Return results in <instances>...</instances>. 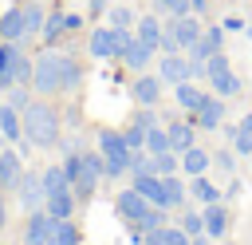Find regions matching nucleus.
Instances as JSON below:
<instances>
[{
  "label": "nucleus",
  "instance_id": "nucleus-1",
  "mask_svg": "<svg viewBox=\"0 0 252 245\" xmlns=\"http://www.w3.org/2000/svg\"><path fill=\"white\" fill-rule=\"evenodd\" d=\"M79 83H83V67L75 55L43 51L32 63V91H39V95H71V91H79Z\"/></svg>",
  "mask_w": 252,
  "mask_h": 245
},
{
  "label": "nucleus",
  "instance_id": "nucleus-2",
  "mask_svg": "<svg viewBox=\"0 0 252 245\" xmlns=\"http://www.w3.org/2000/svg\"><path fill=\"white\" fill-rule=\"evenodd\" d=\"M63 170L71 174V190H75V198H79V202L94 198L98 182L106 178V162H102V154H98V150H71V154L63 158Z\"/></svg>",
  "mask_w": 252,
  "mask_h": 245
},
{
  "label": "nucleus",
  "instance_id": "nucleus-3",
  "mask_svg": "<svg viewBox=\"0 0 252 245\" xmlns=\"http://www.w3.org/2000/svg\"><path fill=\"white\" fill-rule=\"evenodd\" d=\"M20 122H24V138L32 146H55L59 142V111L51 103H28L20 111Z\"/></svg>",
  "mask_w": 252,
  "mask_h": 245
},
{
  "label": "nucleus",
  "instance_id": "nucleus-4",
  "mask_svg": "<svg viewBox=\"0 0 252 245\" xmlns=\"http://www.w3.org/2000/svg\"><path fill=\"white\" fill-rule=\"evenodd\" d=\"M98 154H102V162H106V178H122V174H130V142H126V134L122 130H110V126H102L98 130Z\"/></svg>",
  "mask_w": 252,
  "mask_h": 245
},
{
  "label": "nucleus",
  "instance_id": "nucleus-5",
  "mask_svg": "<svg viewBox=\"0 0 252 245\" xmlns=\"http://www.w3.org/2000/svg\"><path fill=\"white\" fill-rule=\"evenodd\" d=\"M201 32H205V24H201L193 12L173 16V20L165 24V32H161V51H189V47L201 40Z\"/></svg>",
  "mask_w": 252,
  "mask_h": 245
},
{
  "label": "nucleus",
  "instance_id": "nucleus-6",
  "mask_svg": "<svg viewBox=\"0 0 252 245\" xmlns=\"http://www.w3.org/2000/svg\"><path fill=\"white\" fill-rule=\"evenodd\" d=\"M205 79L213 83V91H220V99L240 95V75L232 71V63H228L224 51H213V55L205 59Z\"/></svg>",
  "mask_w": 252,
  "mask_h": 245
},
{
  "label": "nucleus",
  "instance_id": "nucleus-7",
  "mask_svg": "<svg viewBox=\"0 0 252 245\" xmlns=\"http://www.w3.org/2000/svg\"><path fill=\"white\" fill-rule=\"evenodd\" d=\"M150 198H142L134 186H126V190H118V198H114V213L130 225V229H138L142 221H146V213H150Z\"/></svg>",
  "mask_w": 252,
  "mask_h": 245
},
{
  "label": "nucleus",
  "instance_id": "nucleus-8",
  "mask_svg": "<svg viewBox=\"0 0 252 245\" xmlns=\"http://www.w3.org/2000/svg\"><path fill=\"white\" fill-rule=\"evenodd\" d=\"M189 119H193L197 130H220V122H224V99L220 95H205V103Z\"/></svg>",
  "mask_w": 252,
  "mask_h": 245
},
{
  "label": "nucleus",
  "instance_id": "nucleus-9",
  "mask_svg": "<svg viewBox=\"0 0 252 245\" xmlns=\"http://www.w3.org/2000/svg\"><path fill=\"white\" fill-rule=\"evenodd\" d=\"M51 229H55V217H51L43 205H39V209H28V221H24V241H28V245H47Z\"/></svg>",
  "mask_w": 252,
  "mask_h": 245
},
{
  "label": "nucleus",
  "instance_id": "nucleus-10",
  "mask_svg": "<svg viewBox=\"0 0 252 245\" xmlns=\"http://www.w3.org/2000/svg\"><path fill=\"white\" fill-rule=\"evenodd\" d=\"M16 83H32V59L12 43V59H8V67H4V75H0V87L8 91V87H16Z\"/></svg>",
  "mask_w": 252,
  "mask_h": 245
},
{
  "label": "nucleus",
  "instance_id": "nucleus-11",
  "mask_svg": "<svg viewBox=\"0 0 252 245\" xmlns=\"http://www.w3.org/2000/svg\"><path fill=\"white\" fill-rule=\"evenodd\" d=\"M158 75H161V83H181V79H189V55H185V51H165V55L158 59Z\"/></svg>",
  "mask_w": 252,
  "mask_h": 245
},
{
  "label": "nucleus",
  "instance_id": "nucleus-12",
  "mask_svg": "<svg viewBox=\"0 0 252 245\" xmlns=\"http://www.w3.org/2000/svg\"><path fill=\"white\" fill-rule=\"evenodd\" d=\"M16 202H20L24 209H39V205H43V178L32 174V170H24V178H20V186H16Z\"/></svg>",
  "mask_w": 252,
  "mask_h": 245
},
{
  "label": "nucleus",
  "instance_id": "nucleus-13",
  "mask_svg": "<svg viewBox=\"0 0 252 245\" xmlns=\"http://www.w3.org/2000/svg\"><path fill=\"white\" fill-rule=\"evenodd\" d=\"M87 47H91L94 59H118V36H114V28L110 24L106 28H94L91 40H87Z\"/></svg>",
  "mask_w": 252,
  "mask_h": 245
},
{
  "label": "nucleus",
  "instance_id": "nucleus-14",
  "mask_svg": "<svg viewBox=\"0 0 252 245\" xmlns=\"http://www.w3.org/2000/svg\"><path fill=\"white\" fill-rule=\"evenodd\" d=\"M130 95H134L138 107H158V99H161V75H138L134 87H130Z\"/></svg>",
  "mask_w": 252,
  "mask_h": 245
},
{
  "label": "nucleus",
  "instance_id": "nucleus-15",
  "mask_svg": "<svg viewBox=\"0 0 252 245\" xmlns=\"http://www.w3.org/2000/svg\"><path fill=\"white\" fill-rule=\"evenodd\" d=\"M201 217H205V233H209L213 241H220V237H224V229H228V221H232L224 202H209V205L201 209Z\"/></svg>",
  "mask_w": 252,
  "mask_h": 245
},
{
  "label": "nucleus",
  "instance_id": "nucleus-16",
  "mask_svg": "<svg viewBox=\"0 0 252 245\" xmlns=\"http://www.w3.org/2000/svg\"><path fill=\"white\" fill-rule=\"evenodd\" d=\"M20 178H24V158L16 150H0V190H12L16 194Z\"/></svg>",
  "mask_w": 252,
  "mask_h": 245
},
{
  "label": "nucleus",
  "instance_id": "nucleus-17",
  "mask_svg": "<svg viewBox=\"0 0 252 245\" xmlns=\"http://www.w3.org/2000/svg\"><path fill=\"white\" fill-rule=\"evenodd\" d=\"M24 36H28V24H24V4H16V8H8V12L0 16V40L20 43Z\"/></svg>",
  "mask_w": 252,
  "mask_h": 245
},
{
  "label": "nucleus",
  "instance_id": "nucleus-18",
  "mask_svg": "<svg viewBox=\"0 0 252 245\" xmlns=\"http://www.w3.org/2000/svg\"><path fill=\"white\" fill-rule=\"evenodd\" d=\"M118 59H122L130 71H146V67H150V59H154V47H150V43H142V40L134 36V40L122 47V55H118Z\"/></svg>",
  "mask_w": 252,
  "mask_h": 245
},
{
  "label": "nucleus",
  "instance_id": "nucleus-19",
  "mask_svg": "<svg viewBox=\"0 0 252 245\" xmlns=\"http://www.w3.org/2000/svg\"><path fill=\"white\" fill-rule=\"evenodd\" d=\"M173 99H177V107H181L185 115H193V111L205 103V91H201L193 79H181V83H173Z\"/></svg>",
  "mask_w": 252,
  "mask_h": 245
},
{
  "label": "nucleus",
  "instance_id": "nucleus-20",
  "mask_svg": "<svg viewBox=\"0 0 252 245\" xmlns=\"http://www.w3.org/2000/svg\"><path fill=\"white\" fill-rule=\"evenodd\" d=\"M130 186H134V190H138L142 198H150L154 205H165V190H161V174H154V170H150V174H134V182H130Z\"/></svg>",
  "mask_w": 252,
  "mask_h": 245
},
{
  "label": "nucleus",
  "instance_id": "nucleus-21",
  "mask_svg": "<svg viewBox=\"0 0 252 245\" xmlns=\"http://www.w3.org/2000/svg\"><path fill=\"white\" fill-rule=\"evenodd\" d=\"M161 32H165V24H161L158 16H142V20L134 24V36H138L142 43H150L154 51H161Z\"/></svg>",
  "mask_w": 252,
  "mask_h": 245
},
{
  "label": "nucleus",
  "instance_id": "nucleus-22",
  "mask_svg": "<svg viewBox=\"0 0 252 245\" xmlns=\"http://www.w3.org/2000/svg\"><path fill=\"white\" fill-rule=\"evenodd\" d=\"M165 134H169V150H177V154L189 150V146L197 142V126H193V119H189V122H169Z\"/></svg>",
  "mask_w": 252,
  "mask_h": 245
},
{
  "label": "nucleus",
  "instance_id": "nucleus-23",
  "mask_svg": "<svg viewBox=\"0 0 252 245\" xmlns=\"http://www.w3.org/2000/svg\"><path fill=\"white\" fill-rule=\"evenodd\" d=\"M209 166H213V154H209V150H201L197 142H193L189 150H181V170H185L189 178H193V174H205Z\"/></svg>",
  "mask_w": 252,
  "mask_h": 245
},
{
  "label": "nucleus",
  "instance_id": "nucleus-24",
  "mask_svg": "<svg viewBox=\"0 0 252 245\" xmlns=\"http://www.w3.org/2000/svg\"><path fill=\"white\" fill-rule=\"evenodd\" d=\"M75 190H63V194H47L43 198V209L51 213V217H75Z\"/></svg>",
  "mask_w": 252,
  "mask_h": 245
},
{
  "label": "nucleus",
  "instance_id": "nucleus-25",
  "mask_svg": "<svg viewBox=\"0 0 252 245\" xmlns=\"http://www.w3.org/2000/svg\"><path fill=\"white\" fill-rule=\"evenodd\" d=\"M83 237H79V225L71 221V217H55V229H51V237H47V245H79Z\"/></svg>",
  "mask_w": 252,
  "mask_h": 245
},
{
  "label": "nucleus",
  "instance_id": "nucleus-26",
  "mask_svg": "<svg viewBox=\"0 0 252 245\" xmlns=\"http://www.w3.org/2000/svg\"><path fill=\"white\" fill-rule=\"evenodd\" d=\"M39 178H43V198H47V194H63V190H71V174H67L63 166H47Z\"/></svg>",
  "mask_w": 252,
  "mask_h": 245
},
{
  "label": "nucleus",
  "instance_id": "nucleus-27",
  "mask_svg": "<svg viewBox=\"0 0 252 245\" xmlns=\"http://www.w3.org/2000/svg\"><path fill=\"white\" fill-rule=\"evenodd\" d=\"M189 194H193L201 205H209V202H220V190H217V186H213L205 174H193V178H189Z\"/></svg>",
  "mask_w": 252,
  "mask_h": 245
},
{
  "label": "nucleus",
  "instance_id": "nucleus-28",
  "mask_svg": "<svg viewBox=\"0 0 252 245\" xmlns=\"http://www.w3.org/2000/svg\"><path fill=\"white\" fill-rule=\"evenodd\" d=\"M161 190H165V209H177L185 202V182L177 174H161Z\"/></svg>",
  "mask_w": 252,
  "mask_h": 245
},
{
  "label": "nucleus",
  "instance_id": "nucleus-29",
  "mask_svg": "<svg viewBox=\"0 0 252 245\" xmlns=\"http://www.w3.org/2000/svg\"><path fill=\"white\" fill-rule=\"evenodd\" d=\"M0 134L4 138H24V122H20V111L16 107H0Z\"/></svg>",
  "mask_w": 252,
  "mask_h": 245
},
{
  "label": "nucleus",
  "instance_id": "nucleus-30",
  "mask_svg": "<svg viewBox=\"0 0 252 245\" xmlns=\"http://www.w3.org/2000/svg\"><path fill=\"white\" fill-rule=\"evenodd\" d=\"M177 170H181V154H177V150L154 154V174H177Z\"/></svg>",
  "mask_w": 252,
  "mask_h": 245
},
{
  "label": "nucleus",
  "instance_id": "nucleus-31",
  "mask_svg": "<svg viewBox=\"0 0 252 245\" xmlns=\"http://www.w3.org/2000/svg\"><path fill=\"white\" fill-rule=\"evenodd\" d=\"M24 24H28V36L43 32V8H39V0H28L24 4Z\"/></svg>",
  "mask_w": 252,
  "mask_h": 245
},
{
  "label": "nucleus",
  "instance_id": "nucleus-32",
  "mask_svg": "<svg viewBox=\"0 0 252 245\" xmlns=\"http://www.w3.org/2000/svg\"><path fill=\"white\" fill-rule=\"evenodd\" d=\"M146 150H150V154L169 150V134H165V126H158V122H154V126L146 130Z\"/></svg>",
  "mask_w": 252,
  "mask_h": 245
},
{
  "label": "nucleus",
  "instance_id": "nucleus-33",
  "mask_svg": "<svg viewBox=\"0 0 252 245\" xmlns=\"http://www.w3.org/2000/svg\"><path fill=\"white\" fill-rule=\"evenodd\" d=\"M134 24H138L134 8H126V4H114L110 8V28H134Z\"/></svg>",
  "mask_w": 252,
  "mask_h": 245
},
{
  "label": "nucleus",
  "instance_id": "nucleus-34",
  "mask_svg": "<svg viewBox=\"0 0 252 245\" xmlns=\"http://www.w3.org/2000/svg\"><path fill=\"white\" fill-rule=\"evenodd\" d=\"M39 36H43V43H55L59 36H67V20H63V16L43 20V32H39Z\"/></svg>",
  "mask_w": 252,
  "mask_h": 245
},
{
  "label": "nucleus",
  "instance_id": "nucleus-35",
  "mask_svg": "<svg viewBox=\"0 0 252 245\" xmlns=\"http://www.w3.org/2000/svg\"><path fill=\"white\" fill-rule=\"evenodd\" d=\"M150 170H154V154H150L146 146L134 150V154H130V178H134V174H150Z\"/></svg>",
  "mask_w": 252,
  "mask_h": 245
},
{
  "label": "nucleus",
  "instance_id": "nucleus-36",
  "mask_svg": "<svg viewBox=\"0 0 252 245\" xmlns=\"http://www.w3.org/2000/svg\"><path fill=\"white\" fill-rule=\"evenodd\" d=\"M146 130H150V126H142L138 119H130V126L122 130V134H126V142H130V150H142V146H146Z\"/></svg>",
  "mask_w": 252,
  "mask_h": 245
},
{
  "label": "nucleus",
  "instance_id": "nucleus-37",
  "mask_svg": "<svg viewBox=\"0 0 252 245\" xmlns=\"http://www.w3.org/2000/svg\"><path fill=\"white\" fill-rule=\"evenodd\" d=\"M161 245H193L181 225H161Z\"/></svg>",
  "mask_w": 252,
  "mask_h": 245
},
{
  "label": "nucleus",
  "instance_id": "nucleus-38",
  "mask_svg": "<svg viewBox=\"0 0 252 245\" xmlns=\"http://www.w3.org/2000/svg\"><path fill=\"white\" fill-rule=\"evenodd\" d=\"M213 166L220 174H232L236 170V150H213Z\"/></svg>",
  "mask_w": 252,
  "mask_h": 245
},
{
  "label": "nucleus",
  "instance_id": "nucleus-39",
  "mask_svg": "<svg viewBox=\"0 0 252 245\" xmlns=\"http://www.w3.org/2000/svg\"><path fill=\"white\" fill-rule=\"evenodd\" d=\"M181 229H185L189 237H193V233H205V217H201L197 209H185V213H181Z\"/></svg>",
  "mask_w": 252,
  "mask_h": 245
},
{
  "label": "nucleus",
  "instance_id": "nucleus-40",
  "mask_svg": "<svg viewBox=\"0 0 252 245\" xmlns=\"http://www.w3.org/2000/svg\"><path fill=\"white\" fill-rule=\"evenodd\" d=\"M154 8H158V12H169V16H185V12H193L189 0H154Z\"/></svg>",
  "mask_w": 252,
  "mask_h": 245
},
{
  "label": "nucleus",
  "instance_id": "nucleus-41",
  "mask_svg": "<svg viewBox=\"0 0 252 245\" xmlns=\"http://www.w3.org/2000/svg\"><path fill=\"white\" fill-rule=\"evenodd\" d=\"M28 103H32V99H28V91H24L20 83H16V87H8V107H16V111H24Z\"/></svg>",
  "mask_w": 252,
  "mask_h": 245
},
{
  "label": "nucleus",
  "instance_id": "nucleus-42",
  "mask_svg": "<svg viewBox=\"0 0 252 245\" xmlns=\"http://www.w3.org/2000/svg\"><path fill=\"white\" fill-rule=\"evenodd\" d=\"M232 150H236L240 158H252V134H244V130H236V138H232Z\"/></svg>",
  "mask_w": 252,
  "mask_h": 245
},
{
  "label": "nucleus",
  "instance_id": "nucleus-43",
  "mask_svg": "<svg viewBox=\"0 0 252 245\" xmlns=\"http://www.w3.org/2000/svg\"><path fill=\"white\" fill-rule=\"evenodd\" d=\"M8 59H12V43L4 40V43H0V75H4V67H8Z\"/></svg>",
  "mask_w": 252,
  "mask_h": 245
},
{
  "label": "nucleus",
  "instance_id": "nucleus-44",
  "mask_svg": "<svg viewBox=\"0 0 252 245\" xmlns=\"http://www.w3.org/2000/svg\"><path fill=\"white\" fill-rule=\"evenodd\" d=\"M87 12H91V16H102V12H106V0H87Z\"/></svg>",
  "mask_w": 252,
  "mask_h": 245
},
{
  "label": "nucleus",
  "instance_id": "nucleus-45",
  "mask_svg": "<svg viewBox=\"0 0 252 245\" xmlns=\"http://www.w3.org/2000/svg\"><path fill=\"white\" fill-rule=\"evenodd\" d=\"M220 24H224V32H244V24H240L236 16H228V20H220Z\"/></svg>",
  "mask_w": 252,
  "mask_h": 245
},
{
  "label": "nucleus",
  "instance_id": "nucleus-46",
  "mask_svg": "<svg viewBox=\"0 0 252 245\" xmlns=\"http://www.w3.org/2000/svg\"><path fill=\"white\" fill-rule=\"evenodd\" d=\"M236 130H244V134H252V111H248V115H244V119L236 122Z\"/></svg>",
  "mask_w": 252,
  "mask_h": 245
},
{
  "label": "nucleus",
  "instance_id": "nucleus-47",
  "mask_svg": "<svg viewBox=\"0 0 252 245\" xmlns=\"http://www.w3.org/2000/svg\"><path fill=\"white\" fill-rule=\"evenodd\" d=\"M4 221H8V209H4V190H0V229H4Z\"/></svg>",
  "mask_w": 252,
  "mask_h": 245
},
{
  "label": "nucleus",
  "instance_id": "nucleus-48",
  "mask_svg": "<svg viewBox=\"0 0 252 245\" xmlns=\"http://www.w3.org/2000/svg\"><path fill=\"white\" fill-rule=\"evenodd\" d=\"M189 4H193V12H205V4H209V0H189Z\"/></svg>",
  "mask_w": 252,
  "mask_h": 245
},
{
  "label": "nucleus",
  "instance_id": "nucleus-49",
  "mask_svg": "<svg viewBox=\"0 0 252 245\" xmlns=\"http://www.w3.org/2000/svg\"><path fill=\"white\" fill-rule=\"evenodd\" d=\"M224 245H232V241H224Z\"/></svg>",
  "mask_w": 252,
  "mask_h": 245
},
{
  "label": "nucleus",
  "instance_id": "nucleus-50",
  "mask_svg": "<svg viewBox=\"0 0 252 245\" xmlns=\"http://www.w3.org/2000/svg\"><path fill=\"white\" fill-rule=\"evenodd\" d=\"M0 142H4V138H0Z\"/></svg>",
  "mask_w": 252,
  "mask_h": 245
},
{
  "label": "nucleus",
  "instance_id": "nucleus-51",
  "mask_svg": "<svg viewBox=\"0 0 252 245\" xmlns=\"http://www.w3.org/2000/svg\"><path fill=\"white\" fill-rule=\"evenodd\" d=\"M0 107H4V103H0Z\"/></svg>",
  "mask_w": 252,
  "mask_h": 245
},
{
  "label": "nucleus",
  "instance_id": "nucleus-52",
  "mask_svg": "<svg viewBox=\"0 0 252 245\" xmlns=\"http://www.w3.org/2000/svg\"><path fill=\"white\" fill-rule=\"evenodd\" d=\"M24 245H28V241H24Z\"/></svg>",
  "mask_w": 252,
  "mask_h": 245
},
{
  "label": "nucleus",
  "instance_id": "nucleus-53",
  "mask_svg": "<svg viewBox=\"0 0 252 245\" xmlns=\"http://www.w3.org/2000/svg\"><path fill=\"white\" fill-rule=\"evenodd\" d=\"M248 162H252V158H248Z\"/></svg>",
  "mask_w": 252,
  "mask_h": 245
}]
</instances>
